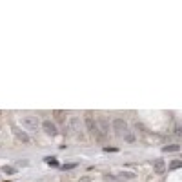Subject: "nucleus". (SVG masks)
Returning <instances> with one entry per match:
<instances>
[{
	"label": "nucleus",
	"instance_id": "nucleus-1",
	"mask_svg": "<svg viewBox=\"0 0 182 182\" xmlns=\"http://www.w3.org/2000/svg\"><path fill=\"white\" fill-rule=\"evenodd\" d=\"M84 124H86V129L89 131V135H91V137H95L97 140H102V139H104V135L100 133V127H99V122H97V119H95L91 113H86V117H84Z\"/></svg>",
	"mask_w": 182,
	"mask_h": 182
},
{
	"label": "nucleus",
	"instance_id": "nucleus-2",
	"mask_svg": "<svg viewBox=\"0 0 182 182\" xmlns=\"http://www.w3.org/2000/svg\"><path fill=\"white\" fill-rule=\"evenodd\" d=\"M67 135H80L82 137V122L79 117H69V120L66 124Z\"/></svg>",
	"mask_w": 182,
	"mask_h": 182
},
{
	"label": "nucleus",
	"instance_id": "nucleus-3",
	"mask_svg": "<svg viewBox=\"0 0 182 182\" xmlns=\"http://www.w3.org/2000/svg\"><path fill=\"white\" fill-rule=\"evenodd\" d=\"M22 126L27 129V131H37L38 129V119L37 117H33V115H26V117H22Z\"/></svg>",
	"mask_w": 182,
	"mask_h": 182
},
{
	"label": "nucleus",
	"instance_id": "nucleus-4",
	"mask_svg": "<svg viewBox=\"0 0 182 182\" xmlns=\"http://www.w3.org/2000/svg\"><path fill=\"white\" fill-rule=\"evenodd\" d=\"M113 131H115L119 137H124V135L129 131L126 120H124V119H115V120H113Z\"/></svg>",
	"mask_w": 182,
	"mask_h": 182
},
{
	"label": "nucleus",
	"instance_id": "nucleus-5",
	"mask_svg": "<svg viewBox=\"0 0 182 182\" xmlns=\"http://www.w3.org/2000/svg\"><path fill=\"white\" fill-rule=\"evenodd\" d=\"M42 129H44L49 137H57V133H59V131H57V126H55L51 120H44L42 122Z\"/></svg>",
	"mask_w": 182,
	"mask_h": 182
},
{
	"label": "nucleus",
	"instance_id": "nucleus-6",
	"mask_svg": "<svg viewBox=\"0 0 182 182\" xmlns=\"http://www.w3.org/2000/svg\"><path fill=\"white\" fill-rule=\"evenodd\" d=\"M97 122H99V127H100V133L106 137L107 133H109V120L106 119V117H99L97 119Z\"/></svg>",
	"mask_w": 182,
	"mask_h": 182
},
{
	"label": "nucleus",
	"instance_id": "nucleus-7",
	"mask_svg": "<svg viewBox=\"0 0 182 182\" xmlns=\"http://www.w3.org/2000/svg\"><path fill=\"white\" fill-rule=\"evenodd\" d=\"M153 169H155L157 175H162V173L166 171V164H164V160H160V159L153 160Z\"/></svg>",
	"mask_w": 182,
	"mask_h": 182
},
{
	"label": "nucleus",
	"instance_id": "nucleus-8",
	"mask_svg": "<svg viewBox=\"0 0 182 182\" xmlns=\"http://www.w3.org/2000/svg\"><path fill=\"white\" fill-rule=\"evenodd\" d=\"M15 133H17V137H18L22 142H29V137H27L24 131H20V129H15Z\"/></svg>",
	"mask_w": 182,
	"mask_h": 182
},
{
	"label": "nucleus",
	"instance_id": "nucleus-9",
	"mask_svg": "<svg viewBox=\"0 0 182 182\" xmlns=\"http://www.w3.org/2000/svg\"><path fill=\"white\" fill-rule=\"evenodd\" d=\"M180 149V146H177V144H171V146H166L164 148V151L168 153V151H179Z\"/></svg>",
	"mask_w": 182,
	"mask_h": 182
},
{
	"label": "nucleus",
	"instance_id": "nucleus-10",
	"mask_svg": "<svg viewBox=\"0 0 182 182\" xmlns=\"http://www.w3.org/2000/svg\"><path fill=\"white\" fill-rule=\"evenodd\" d=\"M179 168H182V160H173L169 164V169H179Z\"/></svg>",
	"mask_w": 182,
	"mask_h": 182
},
{
	"label": "nucleus",
	"instance_id": "nucleus-11",
	"mask_svg": "<svg viewBox=\"0 0 182 182\" xmlns=\"http://www.w3.org/2000/svg\"><path fill=\"white\" fill-rule=\"evenodd\" d=\"M2 171H4V173H7V175H11V173H15V169H13L11 166H4V168H2Z\"/></svg>",
	"mask_w": 182,
	"mask_h": 182
},
{
	"label": "nucleus",
	"instance_id": "nucleus-12",
	"mask_svg": "<svg viewBox=\"0 0 182 182\" xmlns=\"http://www.w3.org/2000/svg\"><path fill=\"white\" fill-rule=\"evenodd\" d=\"M175 133H177L179 137H182V120L177 124V127H175Z\"/></svg>",
	"mask_w": 182,
	"mask_h": 182
},
{
	"label": "nucleus",
	"instance_id": "nucleus-13",
	"mask_svg": "<svg viewBox=\"0 0 182 182\" xmlns=\"http://www.w3.org/2000/svg\"><path fill=\"white\" fill-rule=\"evenodd\" d=\"M124 137H126V140H127V142H133V140H135V137H133V133H131V131H127Z\"/></svg>",
	"mask_w": 182,
	"mask_h": 182
},
{
	"label": "nucleus",
	"instance_id": "nucleus-14",
	"mask_svg": "<svg viewBox=\"0 0 182 182\" xmlns=\"http://www.w3.org/2000/svg\"><path fill=\"white\" fill-rule=\"evenodd\" d=\"M55 115H57V120L64 122V111H55Z\"/></svg>",
	"mask_w": 182,
	"mask_h": 182
},
{
	"label": "nucleus",
	"instance_id": "nucleus-15",
	"mask_svg": "<svg viewBox=\"0 0 182 182\" xmlns=\"http://www.w3.org/2000/svg\"><path fill=\"white\" fill-rule=\"evenodd\" d=\"M46 162H47V164H51V166H57V164H59V162L55 160V159H51V157H47V159H46Z\"/></svg>",
	"mask_w": 182,
	"mask_h": 182
}]
</instances>
